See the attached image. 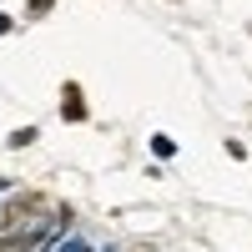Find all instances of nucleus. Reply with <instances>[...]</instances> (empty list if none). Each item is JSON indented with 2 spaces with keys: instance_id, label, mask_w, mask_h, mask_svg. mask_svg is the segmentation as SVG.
<instances>
[{
  "instance_id": "2",
  "label": "nucleus",
  "mask_w": 252,
  "mask_h": 252,
  "mask_svg": "<svg viewBox=\"0 0 252 252\" xmlns=\"http://www.w3.org/2000/svg\"><path fill=\"white\" fill-rule=\"evenodd\" d=\"M0 252H40V247L26 242V237H0Z\"/></svg>"
},
{
  "instance_id": "6",
  "label": "nucleus",
  "mask_w": 252,
  "mask_h": 252,
  "mask_svg": "<svg viewBox=\"0 0 252 252\" xmlns=\"http://www.w3.org/2000/svg\"><path fill=\"white\" fill-rule=\"evenodd\" d=\"M56 252H91V247H86V242H81V237H71V242H61Z\"/></svg>"
},
{
  "instance_id": "8",
  "label": "nucleus",
  "mask_w": 252,
  "mask_h": 252,
  "mask_svg": "<svg viewBox=\"0 0 252 252\" xmlns=\"http://www.w3.org/2000/svg\"><path fill=\"white\" fill-rule=\"evenodd\" d=\"M0 192H5V177H0Z\"/></svg>"
},
{
  "instance_id": "1",
  "label": "nucleus",
  "mask_w": 252,
  "mask_h": 252,
  "mask_svg": "<svg viewBox=\"0 0 252 252\" xmlns=\"http://www.w3.org/2000/svg\"><path fill=\"white\" fill-rule=\"evenodd\" d=\"M61 96H66V101H61V116H66L71 126L86 121V101H81V86H76V81H66V86H61Z\"/></svg>"
},
{
  "instance_id": "7",
  "label": "nucleus",
  "mask_w": 252,
  "mask_h": 252,
  "mask_svg": "<svg viewBox=\"0 0 252 252\" xmlns=\"http://www.w3.org/2000/svg\"><path fill=\"white\" fill-rule=\"evenodd\" d=\"M5 31H10V15H5V10H0V35H5Z\"/></svg>"
},
{
  "instance_id": "5",
  "label": "nucleus",
  "mask_w": 252,
  "mask_h": 252,
  "mask_svg": "<svg viewBox=\"0 0 252 252\" xmlns=\"http://www.w3.org/2000/svg\"><path fill=\"white\" fill-rule=\"evenodd\" d=\"M26 10L31 15H46V10H56V0H26Z\"/></svg>"
},
{
  "instance_id": "4",
  "label": "nucleus",
  "mask_w": 252,
  "mask_h": 252,
  "mask_svg": "<svg viewBox=\"0 0 252 252\" xmlns=\"http://www.w3.org/2000/svg\"><path fill=\"white\" fill-rule=\"evenodd\" d=\"M152 152H157V157H177V141H172V136H152Z\"/></svg>"
},
{
  "instance_id": "3",
  "label": "nucleus",
  "mask_w": 252,
  "mask_h": 252,
  "mask_svg": "<svg viewBox=\"0 0 252 252\" xmlns=\"http://www.w3.org/2000/svg\"><path fill=\"white\" fill-rule=\"evenodd\" d=\"M40 131H35V126H20V131H10V146H15V152H20V146H31Z\"/></svg>"
}]
</instances>
